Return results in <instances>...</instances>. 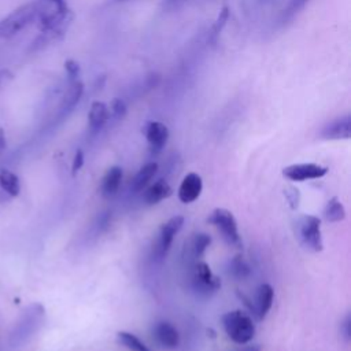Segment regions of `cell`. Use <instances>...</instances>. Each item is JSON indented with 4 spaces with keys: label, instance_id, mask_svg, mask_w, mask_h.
Segmentation results:
<instances>
[{
    "label": "cell",
    "instance_id": "cell-22",
    "mask_svg": "<svg viewBox=\"0 0 351 351\" xmlns=\"http://www.w3.org/2000/svg\"><path fill=\"white\" fill-rule=\"evenodd\" d=\"M228 19H229V8H228V7H223V8L219 11V14H218L215 22H214L213 26H211V30H210V40H211V41H215V38L219 36V33L222 32L223 26L226 25Z\"/></svg>",
    "mask_w": 351,
    "mask_h": 351
},
{
    "label": "cell",
    "instance_id": "cell-16",
    "mask_svg": "<svg viewBox=\"0 0 351 351\" xmlns=\"http://www.w3.org/2000/svg\"><path fill=\"white\" fill-rule=\"evenodd\" d=\"M171 195V186L163 178L158 180L144 191V200L148 204H156Z\"/></svg>",
    "mask_w": 351,
    "mask_h": 351
},
{
    "label": "cell",
    "instance_id": "cell-29",
    "mask_svg": "<svg viewBox=\"0 0 351 351\" xmlns=\"http://www.w3.org/2000/svg\"><path fill=\"white\" fill-rule=\"evenodd\" d=\"M84 165V152L81 149H77L74 159H73V165H71V171L73 174H75Z\"/></svg>",
    "mask_w": 351,
    "mask_h": 351
},
{
    "label": "cell",
    "instance_id": "cell-28",
    "mask_svg": "<svg viewBox=\"0 0 351 351\" xmlns=\"http://www.w3.org/2000/svg\"><path fill=\"white\" fill-rule=\"evenodd\" d=\"M340 332H341L343 337L346 339V341H350V339H351V317H350V314L346 315L344 321L341 322Z\"/></svg>",
    "mask_w": 351,
    "mask_h": 351
},
{
    "label": "cell",
    "instance_id": "cell-4",
    "mask_svg": "<svg viewBox=\"0 0 351 351\" xmlns=\"http://www.w3.org/2000/svg\"><path fill=\"white\" fill-rule=\"evenodd\" d=\"M296 233L300 243L311 251L322 250V236H321V219L315 215H303L299 218L296 225Z\"/></svg>",
    "mask_w": 351,
    "mask_h": 351
},
{
    "label": "cell",
    "instance_id": "cell-21",
    "mask_svg": "<svg viewBox=\"0 0 351 351\" xmlns=\"http://www.w3.org/2000/svg\"><path fill=\"white\" fill-rule=\"evenodd\" d=\"M117 340L130 351H151L136 335L126 330H119L117 333Z\"/></svg>",
    "mask_w": 351,
    "mask_h": 351
},
{
    "label": "cell",
    "instance_id": "cell-1",
    "mask_svg": "<svg viewBox=\"0 0 351 351\" xmlns=\"http://www.w3.org/2000/svg\"><path fill=\"white\" fill-rule=\"evenodd\" d=\"M37 15H38L37 0H32L18 7L16 10H14L7 16L0 19V40H7L14 37L26 26H29L33 21H36Z\"/></svg>",
    "mask_w": 351,
    "mask_h": 351
},
{
    "label": "cell",
    "instance_id": "cell-3",
    "mask_svg": "<svg viewBox=\"0 0 351 351\" xmlns=\"http://www.w3.org/2000/svg\"><path fill=\"white\" fill-rule=\"evenodd\" d=\"M191 282L193 289L202 296H210L211 293L217 292L221 288L219 277H217L211 271L210 266L202 259L192 263Z\"/></svg>",
    "mask_w": 351,
    "mask_h": 351
},
{
    "label": "cell",
    "instance_id": "cell-14",
    "mask_svg": "<svg viewBox=\"0 0 351 351\" xmlns=\"http://www.w3.org/2000/svg\"><path fill=\"white\" fill-rule=\"evenodd\" d=\"M273 296H274V291H273L271 285H269V284L259 285V288L256 291V304L254 307L255 314L258 315L259 319L265 318L266 314L269 313V310L271 308Z\"/></svg>",
    "mask_w": 351,
    "mask_h": 351
},
{
    "label": "cell",
    "instance_id": "cell-19",
    "mask_svg": "<svg viewBox=\"0 0 351 351\" xmlns=\"http://www.w3.org/2000/svg\"><path fill=\"white\" fill-rule=\"evenodd\" d=\"M324 218L328 222H339L346 218V210L339 197H332L328 200L325 208H324Z\"/></svg>",
    "mask_w": 351,
    "mask_h": 351
},
{
    "label": "cell",
    "instance_id": "cell-11",
    "mask_svg": "<svg viewBox=\"0 0 351 351\" xmlns=\"http://www.w3.org/2000/svg\"><path fill=\"white\" fill-rule=\"evenodd\" d=\"M211 243V237L206 233H196L192 234V237L185 243V248H184V254L185 258L191 265L195 263L196 261H200L202 256L204 255L207 247Z\"/></svg>",
    "mask_w": 351,
    "mask_h": 351
},
{
    "label": "cell",
    "instance_id": "cell-2",
    "mask_svg": "<svg viewBox=\"0 0 351 351\" xmlns=\"http://www.w3.org/2000/svg\"><path fill=\"white\" fill-rule=\"evenodd\" d=\"M222 325L229 339L237 344L248 343L255 335L252 318L241 310H233L222 315Z\"/></svg>",
    "mask_w": 351,
    "mask_h": 351
},
{
    "label": "cell",
    "instance_id": "cell-18",
    "mask_svg": "<svg viewBox=\"0 0 351 351\" xmlns=\"http://www.w3.org/2000/svg\"><path fill=\"white\" fill-rule=\"evenodd\" d=\"M0 186L4 192H7L10 196H18L21 192V184L16 174L7 169L0 170Z\"/></svg>",
    "mask_w": 351,
    "mask_h": 351
},
{
    "label": "cell",
    "instance_id": "cell-24",
    "mask_svg": "<svg viewBox=\"0 0 351 351\" xmlns=\"http://www.w3.org/2000/svg\"><path fill=\"white\" fill-rule=\"evenodd\" d=\"M108 111H110V117H112L114 119H121L126 114V106H125L123 100L114 99L111 101V106H110Z\"/></svg>",
    "mask_w": 351,
    "mask_h": 351
},
{
    "label": "cell",
    "instance_id": "cell-26",
    "mask_svg": "<svg viewBox=\"0 0 351 351\" xmlns=\"http://www.w3.org/2000/svg\"><path fill=\"white\" fill-rule=\"evenodd\" d=\"M285 196H287V199H288V202H289V204H291L292 208L298 207V203H299V191H298L296 188H293V186L287 188Z\"/></svg>",
    "mask_w": 351,
    "mask_h": 351
},
{
    "label": "cell",
    "instance_id": "cell-8",
    "mask_svg": "<svg viewBox=\"0 0 351 351\" xmlns=\"http://www.w3.org/2000/svg\"><path fill=\"white\" fill-rule=\"evenodd\" d=\"M321 137L325 140H347L351 137V118L344 115L326 123L321 130Z\"/></svg>",
    "mask_w": 351,
    "mask_h": 351
},
{
    "label": "cell",
    "instance_id": "cell-20",
    "mask_svg": "<svg viewBox=\"0 0 351 351\" xmlns=\"http://www.w3.org/2000/svg\"><path fill=\"white\" fill-rule=\"evenodd\" d=\"M82 92H84V85L78 80L73 81L71 85L69 86V89L66 90V95L62 100V110L63 111H70L78 103Z\"/></svg>",
    "mask_w": 351,
    "mask_h": 351
},
{
    "label": "cell",
    "instance_id": "cell-6",
    "mask_svg": "<svg viewBox=\"0 0 351 351\" xmlns=\"http://www.w3.org/2000/svg\"><path fill=\"white\" fill-rule=\"evenodd\" d=\"M328 173V167L317 163H295L282 169V176L291 181H306L321 178Z\"/></svg>",
    "mask_w": 351,
    "mask_h": 351
},
{
    "label": "cell",
    "instance_id": "cell-7",
    "mask_svg": "<svg viewBox=\"0 0 351 351\" xmlns=\"http://www.w3.org/2000/svg\"><path fill=\"white\" fill-rule=\"evenodd\" d=\"M182 225H184V217L174 215L160 226L158 241H156V248H155V252L159 258H163L169 252L173 239L180 232Z\"/></svg>",
    "mask_w": 351,
    "mask_h": 351
},
{
    "label": "cell",
    "instance_id": "cell-13",
    "mask_svg": "<svg viewBox=\"0 0 351 351\" xmlns=\"http://www.w3.org/2000/svg\"><path fill=\"white\" fill-rule=\"evenodd\" d=\"M121 181H122V169L119 166L110 167L101 180V185H100L101 195L106 197L114 196L119 189Z\"/></svg>",
    "mask_w": 351,
    "mask_h": 351
},
{
    "label": "cell",
    "instance_id": "cell-9",
    "mask_svg": "<svg viewBox=\"0 0 351 351\" xmlns=\"http://www.w3.org/2000/svg\"><path fill=\"white\" fill-rule=\"evenodd\" d=\"M202 188H203L202 177L197 173H188L180 184L178 199L182 203H192L200 196Z\"/></svg>",
    "mask_w": 351,
    "mask_h": 351
},
{
    "label": "cell",
    "instance_id": "cell-27",
    "mask_svg": "<svg viewBox=\"0 0 351 351\" xmlns=\"http://www.w3.org/2000/svg\"><path fill=\"white\" fill-rule=\"evenodd\" d=\"M64 67H66V71H67L69 77H70L73 81H75L77 77H78V73H80V66H78L74 60H67L66 64H64Z\"/></svg>",
    "mask_w": 351,
    "mask_h": 351
},
{
    "label": "cell",
    "instance_id": "cell-25",
    "mask_svg": "<svg viewBox=\"0 0 351 351\" xmlns=\"http://www.w3.org/2000/svg\"><path fill=\"white\" fill-rule=\"evenodd\" d=\"M308 3V0H291L289 4L287 5V8L284 10V18H291L293 16L296 12H299L306 4Z\"/></svg>",
    "mask_w": 351,
    "mask_h": 351
},
{
    "label": "cell",
    "instance_id": "cell-10",
    "mask_svg": "<svg viewBox=\"0 0 351 351\" xmlns=\"http://www.w3.org/2000/svg\"><path fill=\"white\" fill-rule=\"evenodd\" d=\"M152 333H154L156 343L163 348L174 350L180 343L178 330L170 322L160 321V322L155 324Z\"/></svg>",
    "mask_w": 351,
    "mask_h": 351
},
{
    "label": "cell",
    "instance_id": "cell-31",
    "mask_svg": "<svg viewBox=\"0 0 351 351\" xmlns=\"http://www.w3.org/2000/svg\"><path fill=\"white\" fill-rule=\"evenodd\" d=\"M5 145V140H4V134H3V130L0 129V151L4 148Z\"/></svg>",
    "mask_w": 351,
    "mask_h": 351
},
{
    "label": "cell",
    "instance_id": "cell-23",
    "mask_svg": "<svg viewBox=\"0 0 351 351\" xmlns=\"http://www.w3.org/2000/svg\"><path fill=\"white\" fill-rule=\"evenodd\" d=\"M230 271L234 277H239V278H244L248 276L250 273V267L248 265L240 258V256H236L232 262H230Z\"/></svg>",
    "mask_w": 351,
    "mask_h": 351
},
{
    "label": "cell",
    "instance_id": "cell-15",
    "mask_svg": "<svg viewBox=\"0 0 351 351\" xmlns=\"http://www.w3.org/2000/svg\"><path fill=\"white\" fill-rule=\"evenodd\" d=\"M108 118H110V111L103 101H93L90 104L89 114H88L90 130L93 132L100 130L104 126V123L108 121Z\"/></svg>",
    "mask_w": 351,
    "mask_h": 351
},
{
    "label": "cell",
    "instance_id": "cell-5",
    "mask_svg": "<svg viewBox=\"0 0 351 351\" xmlns=\"http://www.w3.org/2000/svg\"><path fill=\"white\" fill-rule=\"evenodd\" d=\"M207 222L218 228L223 236V239L233 245L240 244V234L237 229V222L233 217V214L226 208H215L210 217L207 218Z\"/></svg>",
    "mask_w": 351,
    "mask_h": 351
},
{
    "label": "cell",
    "instance_id": "cell-12",
    "mask_svg": "<svg viewBox=\"0 0 351 351\" xmlns=\"http://www.w3.org/2000/svg\"><path fill=\"white\" fill-rule=\"evenodd\" d=\"M145 137L149 147L154 151H160L169 138V129L165 123L158 121H151L145 126Z\"/></svg>",
    "mask_w": 351,
    "mask_h": 351
},
{
    "label": "cell",
    "instance_id": "cell-17",
    "mask_svg": "<svg viewBox=\"0 0 351 351\" xmlns=\"http://www.w3.org/2000/svg\"><path fill=\"white\" fill-rule=\"evenodd\" d=\"M156 171H158V163H155V162H148V163H145V165L137 171V174L134 176V178H133V181H132V189H133L134 192L143 191V189L148 185V182L151 181V178L156 174Z\"/></svg>",
    "mask_w": 351,
    "mask_h": 351
},
{
    "label": "cell",
    "instance_id": "cell-30",
    "mask_svg": "<svg viewBox=\"0 0 351 351\" xmlns=\"http://www.w3.org/2000/svg\"><path fill=\"white\" fill-rule=\"evenodd\" d=\"M239 351H259V347L258 346H248V347H244L243 350H239Z\"/></svg>",
    "mask_w": 351,
    "mask_h": 351
}]
</instances>
